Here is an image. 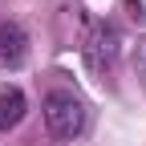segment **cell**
<instances>
[{
  "instance_id": "cell-1",
  "label": "cell",
  "mask_w": 146,
  "mask_h": 146,
  "mask_svg": "<svg viewBox=\"0 0 146 146\" xmlns=\"http://www.w3.org/2000/svg\"><path fill=\"white\" fill-rule=\"evenodd\" d=\"M45 126L57 138H77L85 126V102L73 89H49L45 94Z\"/></svg>"
},
{
  "instance_id": "cell-2",
  "label": "cell",
  "mask_w": 146,
  "mask_h": 146,
  "mask_svg": "<svg viewBox=\"0 0 146 146\" xmlns=\"http://www.w3.org/2000/svg\"><path fill=\"white\" fill-rule=\"evenodd\" d=\"M118 29L114 25H94V33H89V41H85V61L94 73H106L110 65L118 61Z\"/></svg>"
},
{
  "instance_id": "cell-3",
  "label": "cell",
  "mask_w": 146,
  "mask_h": 146,
  "mask_svg": "<svg viewBox=\"0 0 146 146\" xmlns=\"http://www.w3.org/2000/svg\"><path fill=\"white\" fill-rule=\"evenodd\" d=\"M29 53V36L21 25L12 21H0V69H16Z\"/></svg>"
},
{
  "instance_id": "cell-4",
  "label": "cell",
  "mask_w": 146,
  "mask_h": 146,
  "mask_svg": "<svg viewBox=\"0 0 146 146\" xmlns=\"http://www.w3.org/2000/svg\"><path fill=\"white\" fill-rule=\"evenodd\" d=\"M25 110H29V102H25L21 89H16V85H0V130H12V126H21Z\"/></svg>"
}]
</instances>
